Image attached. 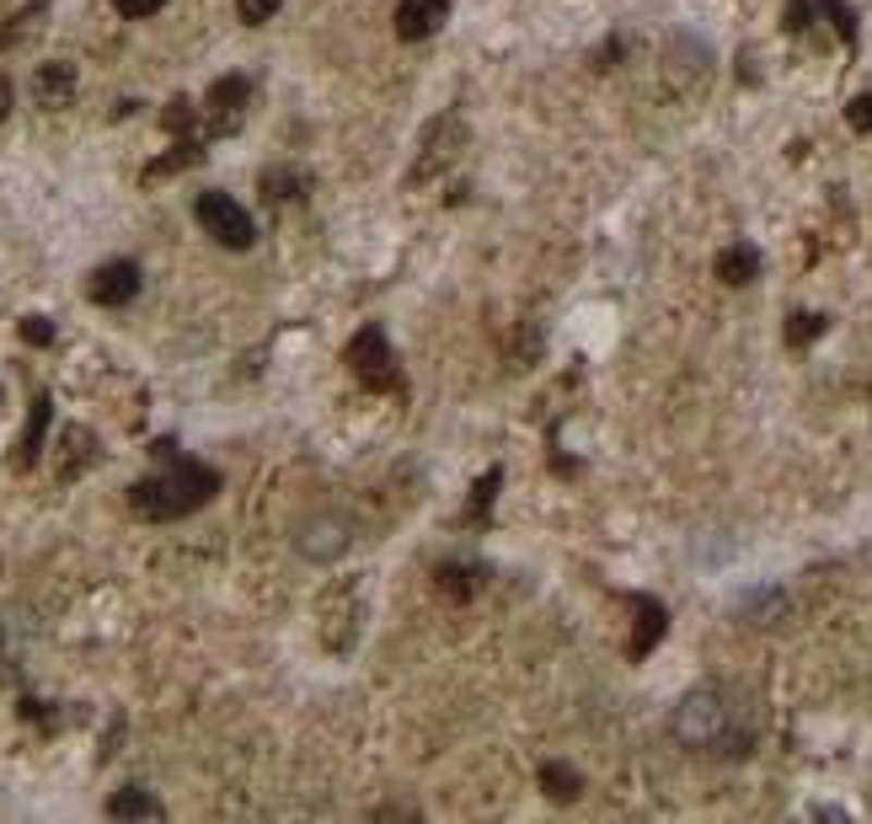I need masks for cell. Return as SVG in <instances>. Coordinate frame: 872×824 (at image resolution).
Instances as JSON below:
<instances>
[{
  "mask_svg": "<svg viewBox=\"0 0 872 824\" xmlns=\"http://www.w3.org/2000/svg\"><path fill=\"white\" fill-rule=\"evenodd\" d=\"M156 455L167 460V471L139 477V482L128 488V504L139 508L145 519H183V514H193L198 504H209V499L220 493V471L204 466V460L177 455L172 440H156Z\"/></svg>",
  "mask_w": 872,
  "mask_h": 824,
  "instance_id": "obj_1",
  "label": "cell"
},
{
  "mask_svg": "<svg viewBox=\"0 0 872 824\" xmlns=\"http://www.w3.org/2000/svg\"><path fill=\"white\" fill-rule=\"evenodd\" d=\"M670 734H675L686 750L723 745V739H728V701H723V691H712V686L686 691V697L675 701V712H670Z\"/></svg>",
  "mask_w": 872,
  "mask_h": 824,
  "instance_id": "obj_2",
  "label": "cell"
},
{
  "mask_svg": "<svg viewBox=\"0 0 872 824\" xmlns=\"http://www.w3.org/2000/svg\"><path fill=\"white\" fill-rule=\"evenodd\" d=\"M460 150H466V119L439 113L434 124L423 128V145H418V156H413V167H407V188H423L429 177H444V172L460 161Z\"/></svg>",
  "mask_w": 872,
  "mask_h": 824,
  "instance_id": "obj_3",
  "label": "cell"
},
{
  "mask_svg": "<svg viewBox=\"0 0 872 824\" xmlns=\"http://www.w3.org/2000/svg\"><path fill=\"white\" fill-rule=\"evenodd\" d=\"M354 519L348 514H337V508H316V514H306L300 525H295V552L306 557V563H316V568H327V563H337V557H348V546H354Z\"/></svg>",
  "mask_w": 872,
  "mask_h": 824,
  "instance_id": "obj_4",
  "label": "cell"
},
{
  "mask_svg": "<svg viewBox=\"0 0 872 824\" xmlns=\"http://www.w3.org/2000/svg\"><path fill=\"white\" fill-rule=\"evenodd\" d=\"M193 220H198V231H209L220 247H231V253H247L251 242H257V225H251V214L231 198V193H198V204H193Z\"/></svg>",
  "mask_w": 872,
  "mask_h": 824,
  "instance_id": "obj_5",
  "label": "cell"
},
{
  "mask_svg": "<svg viewBox=\"0 0 872 824\" xmlns=\"http://www.w3.org/2000/svg\"><path fill=\"white\" fill-rule=\"evenodd\" d=\"M343 359H348V370L370 385V391H402L396 354H391V343H385V332H380V327H359Z\"/></svg>",
  "mask_w": 872,
  "mask_h": 824,
  "instance_id": "obj_6",
  "label": "cell"
},
{
  "mask_svg": "<svg viewBox=\"0 0 872 824\" xmlns=\"http://www.w3.org/2000/svg\"><path fill=\"white\" fill-rule=\"evenodd\" d=\"M707 75H712V44H707L701 33L675 27V33L664 38V86H670V91H696Z\"/></svg>",
  "mask_w": 872,
  "mask_h": 824,
  "instance_id": "obj_7",
  "label": "cell"
},
{
  "mask_svg": "<svg viewBox=\"0 0 872 824\" xmlns=\"http://www.w3.org/2000/svg\"><path fill=\"white\" fill-rule=\"evenodd\" d=\"M139 284H145L139 262H128V257H113V262H102V268L91 273L86 295H91L97 306H128V300L139 295Z\"/></svg>",
  "mask_w": 872,
  "mask_h": 824,
  "instance_id": "obj_8",
  "label": "cell"
},
{
  "mask_svg": "<svg viewBox=\"0 0 872 824\" xmlns=\"http://www.w3.org/2000/svg\"><path fill=\"white\" fill-rule=\"evenodd\" d=\"M444 16H450V0H402L396 5V38L402 44H423V38H434L444 27Z\"/></svg>",
  "mask_w": 872,
  "mask_h": 824,
  "instance_id": "obj_9",
  "label": "cell"
},
{
  "mask_svg": "<svg viewBox=\"0 0 872 824\" xmlns=\"http://www.w3.org/2000/svg\"><path fill=\"white\" fill-rule=\"evenodd\" d=\"M631 605H637V632L626 642V653H631V659H648V653L659 648V637L670 632V611H664L653 594H637Z\"/></svg>",
  "mask_w": 872,
  "mask_h": 824,
  "instance_id": "obj_10",
  "label": "cell"
},
{
  "mask_svg": "<svg viewBox=\"0 0 872 824\" xmlns=\"http://www.w3.org/2000/svg\"><path fill=\"white\" fill-rule=\"evenodd\" d=\"M247 91H251V81H247V75H220V81L209 86L204 108L214 113V128H231V124H236V113L247 108Z\"/></svg>",
  "mask_w": 872,
  "mask_h": 824,
  "instance_id": "obj_11",
  "label": "cell"
},
{
  "mask_svg": "<svg viewBox=\"0 0 872 824\" xmlns=\"http://www.w3.org/2000/svg\"><path fill=\"white\" fill-rule=\"evenodd\" d=\"M33 97H38V108H64L70 97H75V64H44L38 75H33Z\"/></svg>",
  "mask_w": 872,
  "mask_h": 824,
  "instance_id": "obj_12",
  "label": "cell"
},
{
  "mask_svg": "<svg viewBox=\"0 0 872 824\" xmlns=\"http://www.w3.org/2000/svg\"><path fill=\"white\" fill-rule=\"evenodd\" d=\"M49 396H33V418H27V429H22V444H16V466L27 471V466H38V450H44V434H49Z\"/></svg>",
  "mask_w": 872,
  "mask_h": 824,
  "instance_id": "obj_13",
  "label": "cell"
},
{
  "mask_svg": "<svg viewBox=\"0 0 872 824\" xmlns=\"http://www.w3.org/2000/svg\"><path fill=\"white\" fill-rule=\"evenodd\" d=\"M536 782H541V792H546V798H557V803H573V798L584 792V776H578L573 765H562V761H541Z\"/></svg>",
  "mask_w": 872,
  "mask_h": 824,
  "instance_id": "obj_14",
  "label": "cell"
},
{
  "mask_svg": "<svg viewBox=\"0 0 872 824\" xmlns=\"http://www.w3.org/2000/svg\"><path fill=\"white\" fill-rule=\"evenodd\" d=\"M754 273H760V253H754L749 242H734L728 253L717 257V279H723V284H734V290H739V284H749Z\"/></svg>",
  "mask_w": 872,
  "mask_h": 824,
  "instance_id": "obj_15",
  "label": "cell"
},
{
  "mask_svg": "<svg viewBox=\"0 0 872 824\" xmlns=\"http://www.w3.org/2000/svg\"><path fill=\"white\" fill-rule=\"evenodd\" d=\"M782 611H787V594H782V589H749L745 600H739V616H745V622H760V627L782 622Z\"/></svg>",
  "mask_w": 872,
  "mask_h": 824,
  "instance_id": "obj_16",
  "label": "cell"
},
{
  "mask_svg": "<svg viewBox=\"0 0 872 824\" xmlns=\"http://www.w3.org/2000/svg\"><path fill=\"white\" fill-rule=\"evenodd\" d=\"M108 814H113V820H161V803H156L145 787H124V792L108 798Z\"/></svg>",
  "mask_w": 872,
  "mask_h": 824,
  "instance_id": "obj_17",
  "label": "cell"
},
{
  "mask_svg": "<svg viewBox=\"0 0 872 824\" xmlns=\"http://www.w3.org/2000/svg\"><path fill=\"white\" fill-rule=\"evenodd\" d=\"M477 578H482V568H460V563H439L434 568L439 594H444V600H455V605H466V600H471Z\"/></svg>",
  "mask_w": 872,
  "mask_h": 824,
  "instance_id": "obj_18",
  "label": "cell"
},
{
  "mask_svg": "<svg viewBox=\"0 0 872 824\" xmlns=\"http://www.w3.org/2000/svg\"><path fill=\"white\" fill-rule=\"evenodd\" d=\"M819 332H824V317H819V311H798V317L787 321V343H793V348H803V343H813Z\"/></svg>",
  "mask_w": 872,
  "mask_h": 824,
  "instance_id": "obj_19",
  "label": "cell"
},
{
  "mask_svg": "<svg viewBox=\"0 0 872 824\" xmlns=\"http://www.w3.org/2000/svg\"><path fill=\"white\" fill-rule=\"evenodd\" d=\"M499 488H503V471H488V477L477 482V499H471V519H477V525H488V508L499 499Z\"/></svg>",
  "mask_w": 872,
  "mask_h": 824,
  "instance_id": "obj_20",
  "label": "cell"
},
{
  "mask_svg": "<svg viewBox=\"0 0 872 824\" xmlns=\"http://www.w3.org/2000/svg\"><path fill=\"white\" fill-rule=\"evenodd\" d=\"M279 5H284V0H236V11H242V22H247V27L273 22V16H279Z\"/></svg>",
  "mask_w": 872,
  "mask_h": 824,
  "instance_id": "obj_21",
  "label": "cell"
},
{
  "mask_svg": "<svg viewBox=\"0 0 872 824\" xmlns=\"http://www.w3.org/2000/svg\"><path fill=\"white\" fill-rule=\"evenodd\" d=\"M295 183H300L295 172H268V177H262V198H268V204H279V198H295V193H300Z\"/></svg>",
  "mask_w": 872,
  "mask_h": 824,
  "instance_id": "obj_22",
  "label": "cell"
},
{
  "mask_svg": "<svg viewBox=\"0 0 872 824\" xmlns=\"http://www.w3.org/2000/svg\"><path fill=\"white\" fill-rule=\"evenodd\" d=\"M824 11H830V22L840 27V38L857 44V16H851V5H846V0H824Z\"/></svg>",
  "mask_w": 872,
  "mask_h": 824,
  "instance_id": "obj_23",
  "label": "cell"
},
{
  "mask_svg": "<svg viewBox=\"0 0 872 824\" xmlns=\"http://www.w3.org/2000/svg\"><path fill=\"white\" fill-rule=\"evenodd\" d=\"M846 124L857 128V134H872V91L851 97V108H846Z\"/></svg>",
  "mask_w": 872,
  "mask_h": 824,
  "instance_id": "obj_24",
  "label": "cell"
},
{
  "mask_svg": "<svg viewBox=\"0 0 872 824\" xmlns=\"http://www.w3.org/2000/svg\"><path fill=\"white\" fill-rule=\"evenodd\" d=\"M167 0H113V11L119 16H128V22H145V16H156Z\"/></svg>",
  "mask_w": 872,
  "mask_h": 824,
  "instance_id": "obj_25",
  "label": "cell"
},
{
  "mask_svg": "<svg viewBox=\"0 0 872 824\" xmlns=\"http://www.w3.org/2000/svg\"><path fill=\"white\" fill-rule=\"evenodd\" d=\"M22 337H27V343H54V327L44 317H33V321H22Z\"/></svg>",
  "mask_w": 872,
  "mask_h": 824,
  "instance_id": "obj_26",
  "label": "cell"
},
{
  "mask_svg": "<svg viewBox=\"0 0 872 824\" xmlns=\"http://www.w3.org/2000/svg\"><path fill=\"white\" fill-rule=\"evenodd\" d=\"M787 27H793V33L809 27V0H787Z\"/></svg>",
  "mask_w": 872,
  "mask_h": 824,
  "instance_id": "obj_27",
  "label": "cell"
},
{
  "mask_svg": "<svg viewBox=\"0 0 872 824\" xmlns=\"http://www.w3.org/2000/svg\"><path fill=\"white\" fill-rule=\"evenodd\" d=\"M380 820H418V809H407V803L402 809H380Z\"/></svg>",
  "mask_w": 872,
  "mask_h": 824,
  "instance_id": "obj_28",
  "label": "cell"
},
{
  "mask_svg": "<svg viewBox=\"0 0 872 824\" xmlns=\"http://www.w3.org/2000/svg\"><path fill=\"white\" fill-rule=\"evenodd\" d=\"M5 113H11V81L0 75V119H5Z\"/></svg>",
  "mask_w": 872,
  "mask_h": 824,
  "instance_id": "obj_29",
  "label": "cell"
},
{
  "mask_svg": "<svg viewBox=\"0 0 872 824\" xmlns=\"http://www.w3.org/2000/svg\"><path fill=\"white\" fill-rule=\"evenodd\" d=\"M5 675H11V669H5V642H0V680H5Z\"/></svg>",
  "mask_w": 872,
  "mask_h": 824,
  "instance_id": "obj_30",
  "label": "cell"
}]
</instances>
